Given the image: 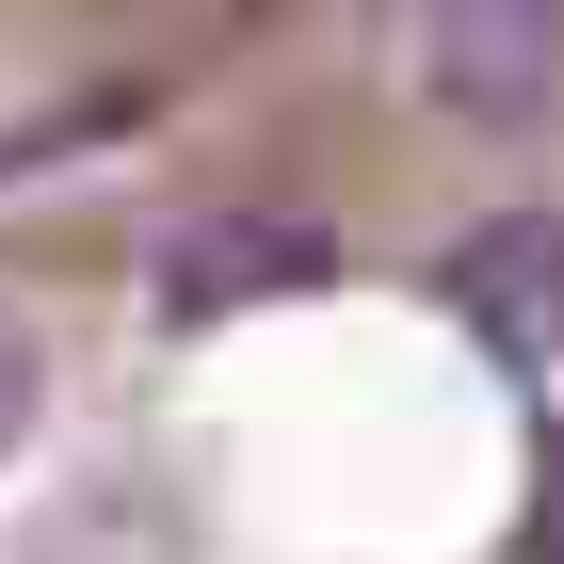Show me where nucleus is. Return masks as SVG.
Instances as JSON below:
<instances>
[{
  "label": "nucleus",
  "instance_id": "obj_1",
  "mask_svg": "<svg viewBox=\"0 0 564 564\" xmlns=\"http://www.w3.org/2000/svg\"><path fill=\"white\" fill-rule=\"evenodd\" d=\"M403 82L452 113V130L517 145V130H564V17L549 0H435L403 33Z\"/></svg>",
  "mask_w": 564,
  "mask_h": 564
},
{
  "label": "nucleus",
  "instance_id": "obj_2",
  "mask_svg": "<svg viewBox=\"0 0 564 564\" xmlns=\"http://www.w3.org/2000/svg\"><path fill=\"white\" fill-rule=\"evenodd\" d=\"M435 291H452V323H468L484 355L549 371V355H564V210H500V226H468Z\"/></svg>",
  "mask_w": 564,
  "mask_h": 564
},
{
  "label": "nucleus",
  "instance_id": "obj_3",
  "mask_svg": "<svg viewBox=\"0 0 564 564\" xmlns=\"http://www.w3.org/2000/svg\"><path fill=\"white\" fill-rule=\"evenodd\" d=\"M306 274H323V226H242V210H210V226H177L162 306H177V323H210V306H242V291H306Z\"/></svg>",
  "mask_w": 564,
  "mask_h": 564
},
{
  "label": "nucleus",
  "instance_id": "obj_4",
  "mask_svg": "<svg viewBox=\"0 0 564 564\" xmlns=\"http://www.w3.org/2000/svg\"><path fill=\"white\" fill-rule=\"evenodd\" d=\"M17 435H33V339L0 323V452H17Z\"/></svg>",
  "mask_w": 564,
  "mask_h": 564
},
{
  "label": "nucleus",
  "instance_id": "obj_5",
  "mask_svg": "<svg viewBox=\"0 0 564 564\" xmlns=\"http://www.w3.org/2000/svg\"><path fill=\"white\" fill-rule=\"evenodd\" d=\"M532 549H549V564H564V435H549V532H532Z\"/></svg>",
  "mask_w": 564,
  "mask_h": 564
}]
</instances>
